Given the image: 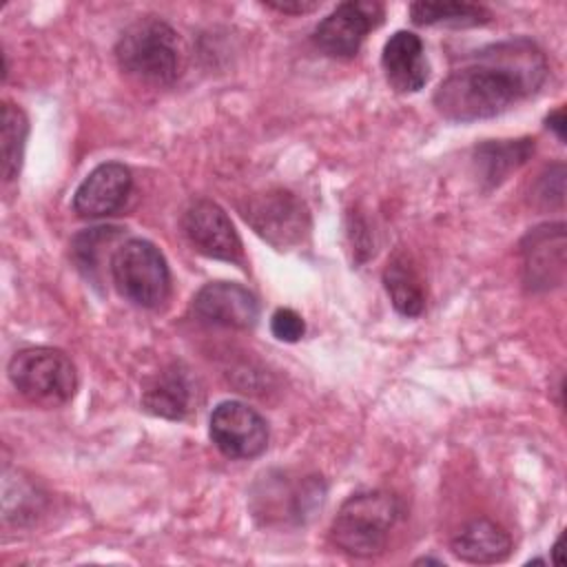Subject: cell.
<instances>
[{
  "instance_id": "cell-1",
  "label": "cell",
  "mask_w": 567,
  "mask_h": 567,
  "mask_svg": "<svg viewBox=\"0 0 567 567\" xmlns=\"http://www.w3.org/2000/svg\"><path fill=\"white\" fill-rule=\"evenodd\" d=\"M547 73L543 49L518 35L474 51L436 86L432 100L450 122L487 120L536 95Z\"/></svg>"
},
{
  "instance_id": "cell-2",
  "label": "cell",
  "mask_w": 567,
  "mask_h": 567,
  "mask_svg": "<svg viewBox=\"0 0 567 567\" xmlns=\"http://www.w3.org/2000/svg\"><path fill=\"white\" fill-rule=\"evenodd\" d=\"M401 516V498L388 489L352 494L343 501L330 525V540L357 558L379 556Z\"/></svg>"
},
{
  "instance_id": "cell-3",
  "label": "cell",
  "mask_w": 567,
  "mask_h": 567,
  "mask_svg": "<svg viewBox=\"0 0 567 567\" xmlns=\"http://www.w3.org/2000/svg\"><path fill=\"white\" fill-rule=\"evenodd\" d=\"M120 69L151 86H168L182 69V47L175 29L155 16H146L126 27L115 44Z\"/></svg>"
},
{
  "instance_id": "cell-4",
  "label": "cell",
  "mask_w": 567,
  "mask_h": 567,
  "mask_svg": "<svg viewBox=\"0 0 567 567\" xmlns=\"http://www.w3.org/2000/svg\"><path fill=\"white\" fill-rule=\"evenodd\" d=\"M7 372L13 388L33 405L60 408L78 390L75 363L58 348H22L11 357Z\"/></svg>"
},
{
  "instance_id": "cell-5",
  "label": "cell",
  "mask_w": 567,
  "mask_h": 567,
  "mask_svg": "<svg viewBox=\"0 0 567 567\" xmlns=\"http://www.w3.org/2000/svg\"><path fill=\"white\" fill-rule=\"evenodd\" d=\"M109 270L117 292L140 308H157L171 292L168 264L162 250L146 239L122 241Z\"/></svg>"
},
{
  "instance_id": "cell-6",
  "label": "cell",
  "mask_w": 567,
  "mask_h": 567,
  "mask_svg": "<svg viewBox=\"0 0 567 567\" xmlns=\"http://www.w3.org/2000/svg\"><path fill=\"white\" fill-rule=\"evenodd\" d=\"M241 215L250 228L277 250L299 246L310 230L308 208L290 190H266L252 195L241 206Z\"/></svg>"
},
{
  "instance_id": "cell-7",
  "label": "cell",
  "mask_w": 567,
  "mask_h": 567,
  "mask_svg": "<svg viewBox=\"0 0 567 567\" xmlns=\"http://www.w3.org/2000/svg\"><path fill=\"white\" fill-rule=\"evenodd\" d=\"M326 487L319 476H288L266 474L252 494V512L272 523H303L317 507H321Z\"/></svg>"
},
{
  "instance_id": "cell-8",
  "label": "cell",
  "mask_w": 567,
  "mask_h": 567,
  "mask_svg": "<svg viewBox=\"0 0 567 567\" xmlns=\"http://www.w3.org/2000/svg\"><path fill=\"white\" fill-rule=\"evenodd\" d=\"M215 447L235 461L259 456L268 445V425L259 412L241 401H224L210 414Z\"/></svg>"
},
{
  "instance_id": "cell-9",
  "label": "cell",
  "mask_w": 567,
  "mask_h": 567,
  "mask_svg": "<svg viewBox=\"0 0 567 567\" xmlns=\"http://www.w3.org/2000/svg\"><path fill=\"white\" fill-rule=\"evenodd\" d=\"M383 20V7L368 0H350L337 4L315 29V44L330 58L357 55L365 35Z\"/></svg>"
},
{
  "instance_id": "cell-10",
  "label": "cell",
  "mask_w": 567,
  "mask_h": 567,
  "mask_svg": "<svg viewBox=\"0 0 567 567\" xmlns=\"http://www.w3.org/2000/svg\"><path fill=\"white\" fill-rule=\"evenodd\" d=\"M182 228L197 252L221 261L241 259V239L226 210L213 199H195L184 210Z\"/></svg>"
},
{
  "instance_id": "cell-11",
  "label": "cell",
  "mask_w": 567,
  "mask_h": 567,
  "mask_svg": "<svg viewBox=\"0 0 567 567\" xmlns=\"http://www.w3.org/2000/svg\"><path fill=\"white\" fill-rule=\"evenodd\" d=\"M523 279L529 290H549L565 279V226L543 224L520 241Z\"/></svg>"
},
{
  "instance_id": "cell-12",
  "label": "cell",
  "mask_w": 567,
  "mask_h": 567,
  "mask_svg": "<svg viewBox=\"0 0 567 567\" xmlns=\"http://www.w3.org/2000/svg\"><path fill=\"white\" fill-rule=\"evenodd\" d=\"M190 308L199 321L233 330H248L259 317L257 297L233 281H210L202 286L193 297Z\"/></svg>"
},
{
  "instance_id": "cell-13",
  "label": "cell",
  "mask_w": 567,
  "mask_h": 567,
  "mask_svg": "<svg viewBox=\"0 0 567 567\" xmlns=\"http://www.w3.org/2000/svg\"><path fill=\"white\" fill-rule=\"evenodd\" d=\"M133 186L131 171L120 162L95 166L78 186L73 195V210L80 217L97 219L117 213Z\"/></svg>"
},
{
  "instance_id": "cell-14",
  "label": "cell",
  "mask_w": 567,
  "mask_h": 567,
  "mask_svg": "<svg viewBox=\"0 0 567 567\" xmlns=\"http://www.w3.org/2000/svg\"><path fill=\"white\" fill-rule=\"evenodd\" d=\"M381 66L388 84L399 93H416L425 86L430 66L423 42L412 31H396L383 47Z\"/></svg>"
},
{
  "instance_id": "cell-15",
  "label": "cell",
  "mask_w": 567,
  "mask_h": 567,
  "mask_svg": "<svg viewBox=\"0 0 567 567\" xmlns=\"http://www.w3.org/2000/svg\"><path fill=\"white\" fill-rule=\"evenodd\" d=\"M195 383L182 365H168L157 372L142 390V405L146 412L179 421L193 410Z\"/></svg>"
},
{
  "instance_id": "cell-16",
  "label": "cell",
  "mask_w": 567,
  "mask_h": 567,
  "mask_svg": "<svg viewBox=\"0 0 567 567\" xmlns=\"http://www.w3.org/2000/svg\"><path fill=\"white\" fill-rule=\"evenodd\" d=\"M450 549L456 558L474 565L501 563L512 551L509 534L489 518H476L465 523L452 538Z\"/></svg>"
},
{
  "instance_id": "cell-17",
  "label": "cell",
  "mask_w": 567,
  "mask_h": 567,
  "mask_svg": "<svg viewBox=\"0 0 567 567\" xmlns=\"http://www.w3.org/2000/svg\"><path fill=\"white\" fill-rule=\"evenodd\" d=\"M534 153V140H489L474 148V171L483 188H494Z\"/></svg>"
},
{
  "instance_id": "cell-18",
  "label": "cell",
  "mask_w": 567,
  "mask_h": 567,
  "mask_svg": "<svg viewBox=\"0 0 567 567\" xmlns=\"http://www.w3.org/2000/svg\"><path fill=\"white\" fill-rule=\"evenodd\" d=\"M383 284L394 310L403 317H419L425 308L423 279L405 252H394L383 270Z\"/></svg>"
},
{
  "instance_id": "cell-19",
  "label": "cell",
  "mask_w": 567,
  "mask_h": 567,
  "mask_svg": "<svg viewBox=\"0 0 567 567\" xmlns=\"http://www.w3.org/2000/svg\"><path fill=\"white\" fill-rule=\"evenodd\" d=\"M410 18L419 27H450V29H470V27H483L492 20V13L472 2H412L410 4Z\"/></svg>"
},
{
  "instance_id": "cell-20",
  "label": "cell",
  "mask_w": 567,
  "mask_h": 567,
  "mask_svg": "<svg viewBox=\"0 0 567 567\" xmlns=\"http://www.w3.org/2000/svg\"><path fill=\"white\" fill-rule=\"evenodd\" d=\"M29 135V120L13 102H2V177L11 182L20 175L24 146Z\"/></svg>"
},
{
  "instance_id": "cell-21",
  "label": "cell",
  "mask_w": 567,
  "mask_h": 567,
  "mask_svg": "<svg viewBox=\"0 0 567 567\" xmlns=\"http://www.w3.org/2000/svg\"><path fill=\"white\" fill-rule=\"evenodd\" d=\"M122 230L117 226H97L86 228L71 241V257L75 266L91 279L97 277V270L102 268V259L109 255V248L115 246V241L122 239ZM120 246V244H117Z\"/></svg>"
},
{
  "instance_id": "cell-22",
  "label": "cell",
  "mask_w": 567,
  "mask_h": 567,
  "mask_svg": "<svg viewBox=\"0 0 567 567\" xmlns=\"http://www.w3.org/2000/svg\"><path fill=\"white\" fill-rule=\"evenodd\" d=\"M565 195V168L563 164L549 166L534 186V202L540 206H560Z\"/></svg>"
},
{
  "instance_id": "cell-23",
  "label": "cell",
  "mask_w": 567,
  "mask_h": 567,
  "mask_svg": "<svg viewBox=\"0 0 567 567\" xmlns=\"http://www.w3.org/2000/svg\"><path fill=\"white\" fill-rule=\"evenodd\" d=\"M270 330L272 334L279 339V341H286V343H295L303 337L306 332V323L301 319V315H297L295 310L290 308H279L272 319H270Z\"/></svg>"
},
{
  "instance_id": "cell-24",
  "label": "cell",
  "mask_w": 567,
  "mask_h": 567,
  "mask_svg": "<svg viewBox=\"0 0 567 567\" xmlns=\"http://www.w3.org/2000/svg\"><path fill=\"white\" fill-rule=\"evenodd\" d=\"M268 9H275V11H281V13H308V11H315L319 7V2H303V0H297V2H266Z\"/></svg>"
},
{
  "instance_id": "cell-25",
  "label": "cell",
  "mask_w": 567,
  "mask_h": 567,
  "mask_svg": "<svg viewBox=\"0 0 567 567\" xmlns=\"http://www.w3.org/2000/svg\"><path fill=\"white\" fill-rule=\"evenodd\" d=\"M547 126L558 135V140H565V109H556L554 113L547 115Z\"/></svg>"
}]
</instances>
